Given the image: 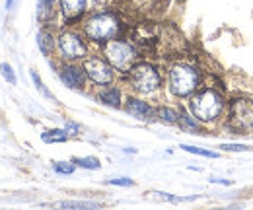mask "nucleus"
Returning a JSON list of instances; mask_svg holds the SVG:
<instances>
[{"instance_id":"nucleus-1","label":"nucleus","mask_w":253,"mask_h":210,"mask_svg":"<svg viewBox=\"0 0 253 210\" xmlns=\"http://www.w3.org/2000/svg\"><path fill=\"white\" fill-rule=\"evenodd\" d=\"M185 105L203 125L209 128H218L228 111V95L218 86L203 84L185 101Z\"/></svg>"},{"instance_id":"nucleus-2","label":"nucleus","mask_w":253,"mask_h":210,"mask_svg":"<svg viewBox=\"0 0 253 210\" xmlns=\"http://www.w3.org/2000/svg\"><path fill=\"white\" fill-rule=\"evenodd\" d=\"M205 84V70L191 60H173L166 70L168 95L177 101H187Z\"/></svg>"},{"instance_id":"nucleus-3","label":"nucleus","mask_w":253,"mask_h":210,"mask_svg":"<svg viewBox=\"0 0 253 210\" xmlns=\"http://www.w3.org/2000/svg\"><path fill=\"white\" fill-rule=\"evenodd\" d=\"M121 78L130 93L142 97H156L166 88V74L156 62L148 59H138Z\"/></svg>"},{"instance_id":"nucleus-4","label":"nucleus","mask_w":253,"mask_h":210,"mask_svg":"<svg viewBox=\"0 0 253 210\" xmlns=\"http://www.w3.org/2000/svg\"><path fill=\"white\" fill-rule=\"evenodd\" d=\"M82 33L86 35V39L92 45H103L111 39L123 37L126 26L123 18L113 12V10H94L88 12V16L82 20V24L78 26Z\"/></svg>"},{"instance_id":"nucleus-5","label":"nucleus","mask_w":253,"mask_h":210,"mask_svg":"<svg viewBox=\"0 0 253 210\" xmlns=\"http://www.w3.org/2000/svg\"><path fill=\"white\" fill-rule=\"evenodd\" d=\"M253 123V95L236 93L228 97V111L218 128L226 130V134L248 136Z\"/></svg>"},{"instance_id":"nucleus-6","label":"nucleus","mask_w":253,"mask_h":210,"mask_svg":"<svg viewBox=\"0 0 253 210\" xmlns=\"http://www.w3.org/2000/svg\"><path fill=\"white\" fill-rule=\"evenodd\" d=\"M92 43L80 28L63 26L57 31V57L63 62H82L92 55Z\"/></svg>"},{"instance_id":"nucleus-7","label":"nucleus","mask_w":253,"mask_h":210,"mask_svg":"<svg viewBox=\"0 0 253 210\" xmlns=\"http://www.w3.org/2000/svg\"><path fill=\"white\" fill-rule=\"evenodd\" d=\"M97 51L107 59V62L117 70L119 76L130 70V66L140 59V51L134 45V41H126L123 37L111 39L97 47Z\"/></svg>"},{"instance_id":"nucleus-8","label":"nucleus","mask_w":253,"mask_h":210,"mask_svg":"<svg viewBox=\"0 0 253 210\" xmlns=\"http://www.w3.org/2000/svg\"><path fill=\"white\" fill-rule=\"evenodd\" d=\"M82 66L86 70V76H88V82L94 84V88L99 86H109V84H115L117 82V70L107 62V59L97 51L92 53L88 59L82 60Z\"/></svg>"},{"instance_id":"nucleus-9","label":"nucleus","mask_w":253,"mask_h":210,"mask_svg":"<svg viewBox=\"0 0 253 210\" xmlns=\"http://www.w3.org/2000/svg\"><path fill=\"white\" fill-rule=\"evenodd\" d=\"M57 76L64 88L74 91H86L88 88V76L82 66V62H59Z\"/></svg>"},{"instance_id":"nucleus-10","label":"nucleus","mask_w":253,"mask_h":210,"mask_svg":"<svg viewBox=\"0 0 253 210\" xmlns=\"http://www.w3.org/2000/svg\"><path fill=\"white\" fill-rule=\"evenodd\" d=\"M90 12V0H59L61 24L66 28H78Z\"/></svg>"},{"instance_id":"nucleus-11","label":"nucleus","mask_w":253,"mask_h":210,"mask_svg":"<svg viewBox=\"0 0 253 210\" xmlns=\"http://www.w3.org/2000/svg\"><path fill=\"white\" fill-rule=\"evenodd\" d=\"M123 111L128 117L140 121V123H152L156 121V105H152L146 97L136 95V93H128L123 103Z\"/></svg>"},{"instance_id":"nucleus-12","label":"nucleus","mask_w":253,"mask_h":210,"mask_svg":"<svg viewBox=\"0 0 253 210\" xmlns=\"http://www.w3.org/2000/svg\"><path fill=\"white\" fill-rule=\"evenodd\" d=\"M125 91L123 88L115 82V84H109V86H99L94 91V99L103 105V107H109V109H123V103H125Z\"/></svg>"},{"instance_id":"nucleus-13","label":"nucleus","mask_w":253,"mask_h":210,"mask_svg":"<svg viewBox=\"0 0 253 210\" xmlns=\"http://www.w3.org/2000/svg\"><path fill=\"white\" fill-rule=\"evenodd\" d=\"M177 105H179V123H177L179 130L185 132V134H193V136H203V134H207L209 126L203 125L201 121L197 119L189 111V107H187L185 103L177 101Z\"/></svg>"},{"instance_id":"nucleus-14","label":"nucleus","mask_w":253,"mask_h":210,"mask_svg":"<svg viewBox=\"0 0 253 210\" xmlns=\"http://www.w3.org/2000/svg\"><path fill=\"white\" fill-rule=\"evenodd\" d=\"M35 41H37V49L41 51L45 59L57 57V30L55 28L41 26L35 35Z\"/></svg>"},{"instance_id":"nucleus-15","label":"nucleus","mask_w":253,"mask_h":210,"mask_svg":"<svg viewBox=\"0 0 253 210\" xmlns=\"http://www.w3.org/2000/svg\"><path fill=\"white\" fill-rule=\"evenodd\" d=\"M156 121L166 126H177L179 123V105L158 103L156 105Z\"/></svg>"},{"instance_id":"nucleus-16","label":"nucleus","mask_w":253,"mask_h":210,"mask_svg":"<svg viewBox=\"0 0 253 210\" xmlns=\"http://www.w3.org/2000/svg\"><path fill=\"white\" fill-rule=\"evenodd\" d=\"M70 136L64 128H49V130H43L41 132V140L45 144H61V142H66Z\"/></svg>"},{"instance_id":"nucleus-17","label":"nucleus","mask_w":253,"mask_h":210,"mask_svg":"<svg viewBox=\"0 0 253 210\" xmlns=\"http://www.w3.org/2000/svg\"><path fill=\"white\" fill-rule=\"evenodd\" d=\"M179 148L183 152H187V154L201 156V158H209V160H218V158H220V152L209 150V148H201V146H193V144H179Z\"/></svg>"},{"instance_id":"nucleus-18","label":"nucleus","mask_w":253,"mask_h":210,"mask_svg":"<svg viewBox=\"0 0 253 210\" xmlns=\"http://www.w3.org/2000/svg\"><path fill=\"white\" fill-rule=\"evenodd\" d=\"M53 207H57V209H99L101 203H97V201H61V203H55Z\"/></svg>"},{"instance_id":"nucleus-19","label":"nucleus","mask_w":253,"mask_h":210,"mask_svg":"<svg viewBox=\"0 0 253 210\" xmlns=\"http://www.w3.org/2000/svg\"><path fill=\"white\" fill-rule=\"evenodd\" d=\"M72 162L76 164V168H82V169H90V171H97V169H101V162H99V158H95V156L72 158Z\"/></svg>"},{"instance_id":"nucleus-20","label":"nucleus","mask_w":253,"mask_h":210,"mask_svg":"<svg viewBox=\"0 0 253 210\" xmlns=\"http://www.w3.org/2000/svg\"><path fill=\"white\" fill-rule=\"evenodd\" d=\"M30 76H32V80H33V86L37 88V91H39V93H41L43 97H47L49 101H57V99H55V95H53V93H51L49 90H47V86L43 84L41 76H39V74H37L35 70H30Z\"/></svg>"},{"instance_id":"nucleus-21","label":"nucleus","mask_w":253,"mask_h":210,"mask_svg":"<svg viewBox=\"0 0 253 210\" xmlns=\"http://www.w3.org/2000/svg\"><path fill=\"white\" fill-rule=\"evenodd\" d=\"M53 171L59 175H72L76 171V164L70 162H53Z\"/></svg>"},{"instance_id":"nucleus-22","label":"nucleus","mask_w":253,"mask_h":210,"mask_svg":"<svg viewBox=\"0 0 253 210\" xmlns=\"http://www.w3.org/2000/svg\"><path fill=\"white\" fill-rule=\"evenodd\" d=\"M222 152H228V154H236V152H253L252 144H242V142H224L218 146Z\"/></svg>"},{"instance_id":"nucleus-23","label":"nucleus","mask_w":253,"mask_h":210,"mask_svg":"<svg viewBox=\"0 0 253 210\" xmlns=\"http://www.w3.org/2000/svg\"><path fill=\"white\" fill-rule=\"evenodd\" d=\"M0 74H2V78H4L8 84H12V86H16V84H18L16 72H14V68H12L8 62H2V64H0Z\"/></svg>"},{"instance_id":"nucleus-24","label":"nucleus","mask_w":253,"mask_h":210,"mask_svg":"<svg viewBox=\"0 0 253 210\" xmlns=\"http://www.w3.org/2000/svg\"><path fill=\"white\" fill-rule=\"evenodd\" d=\"M107 185H115V187H134L136 183H134V179H130V177L121 175V177H111V179H107Z\"/></svg>"},{"instance_id":"nucleus-25","label":"nucleus","mask_w":253,"mask_h":210,"mask_svg":"<svg viewBox=\"0 0 253 210\" xmlns=\"http://www.w3.org/2000/svg\"><path fill=\"white\" fill-rule=\"evenodd\" d=\"M63 128L68 132V136H70V138H72V136H78V134H80V130H82L80 123H76V121H66Z\"/></svg>"},{"instance_id":"nucleus-26","label":"nucleus","mask_w":253,"mask_h":210,"mask_svg":"<svg viewBox=\"0 0 253 210\" xmlns=\"http://www.w3.org/2000/svg\"><path fill=\"white\" fill-rule=\"evenodd\" d=\"M39 4H43L49 10H59V0H37Z\"/></svg>"},{"instance_id":"nucleus-27","label":"nucleus","mask_w":253,"mask_h":210,"mask_svg":"<svg viewBox=\"0 0 253 210\" xmlns=\"http://www.w3.org/2000/svg\"><path fill=\"white\" fill-rule=\"evenodd\" d=\"M211 183H216V185H226V187H228V185H232L234 181H232V179H222V177H211Z\"/></svg>"},{"instance_id":"nucleus-28","label":"nucleus","mask_w":253,"mask_h":210,"mask_svg":"<svg viewBox=\"0 0 253 210\" xmlns=\"http://www.w3.org/2000/svg\"><path fill=\"white\" fill-rule=\"evenodd\" d=\"M14 4H16V0H6V10H12Z\"/></svg>"},{"instance_id":"nucleus-29","label":"nucleus","mask_w":253,"mask_h":210,"mask_svg":"<svg viewBox=\"0 0 253 210\" xmlns=\"http://www.w3.org/2000/svg\"><path fill=\"white\" fill-rule=\"evenodd\" d=\"M250 134L253 136V123H252V128H250Z\"/></svg>"}]
</instances>
